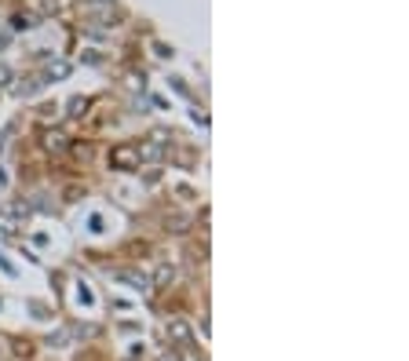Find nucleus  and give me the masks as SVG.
Returning <instances> with one entry per match:
<instances>
[{
  "label": "nucleus",
  "mask_w": 409,
  "mask_h": 361,
  "mask_svg": "<svg viewBox=\"0 0 409 361\" xmlns=\"http://www.w3.org/2000/svg\"><path fill=\"white\" fill-rule=\"evenodd\" d=\"M172 281H175V270H172L169 263H161L158 270H153V285H161V289H169V285H172Z\"/></svg>",
  "instance_id": "nucleus-4"
},
{
  "label": "nucleus",
  "mask_w": 409,
  "mask_h": 361,
  "mask_svg": "<svg viewBox=\"0 0 409 361\" xmlns=\"http://www.w3.org/2000/svg\"><path fill=\"white\" fill-rule=\"evenodd\" d=\"M164 332H169L172 343H190V340H194V329H190L187 321H179V318H172L169 325H164Z\"/></svg>",
  "instance_id": "nucleus-2"
},
{
  "label": "nucleus",
  "mask_w": 409,
  "mask_h": 361,
  "mask_svg": "<svg viewBox=\"0 0 409 361\" xmlns=\"http://www.w3.org/2000/svg\"><path fill=\"white\" fill-rule=\"evenodd\" d=\"M55 102H51V106H41V121H55Z\"/></svg>",
  "instance_id": "nucleus-5"
},
{
  "label": "nucleus",
  "mask_w": 409,
  "mask_h": 361,
  "mask_svg": "<svg viewBox=\"0 0 409 361\" xmlns=\"http://www.w3.org/2000/svg\"><path fill=\"white\" fill-rule=\"evenodd\" d=\"M8 77H11V70H8V66H0V84H8Z\"/></svg>",
  "instance_id": "nucleus-7"
},
{
  "label": "nucleus",
  "mask_w": 409,
  "mask_h": 361,
  "mask_svg": "<svg viewBox=\"0 0 409 361\" xmlns=\"http://www.w3.org/2000/svg\"><path fill=\"white\" fill-rule=\"evenodd\" d=\"M70 106H73L70 113H84V106H88V99H73V102H70Z\"/></svg>",
  "instance_id": "nucleus-6"
},
{
  "label": "nucleus",
  "mask_w": 409,
  "mask_h": 361,
  "mask_svg": "<svg viewBox=\"0 0 409 361\" xmlns=\"http://www.w3.org/2000/svg\"><path fill=\"white\" fill-rule=\"evenodd\" d=\"M110 168H121V172L139 168V146H132V143L113 146V150H110Z\"/></svg>",
  "instance_id": "nucleus-1"
},
{
  "label": "nucleus",
  "mask_w": 409,
  "mask_h": 361,
  "mask_svg": "<svg viewBox=\"0 0 409 361\" xmlns=\"http://www.w3.org/2000/svg\"><path fill=\"white\" fill-rule=\"evenodd\" d=\"M44 146L59 153V150L70 146V135H66V132H44Z\"/></svg>",
  "instance_id": "nucleus-3"
},
{
  "label": "nucleus",
  "mask_w": 409,
  "mask_h": 361,
  "mask_svg": "<svg viewBox=\"0 0 409 361\" xmlns=\"http://www.w3.org/2000/svg\"><path fill=\"white\" fill-rule=\"evenodd\" d=\"M158 361H172V358H169V354H161V358H158Z\"/></svg>",
  "instance_id": "nucleus-8"
}]
</instances>
